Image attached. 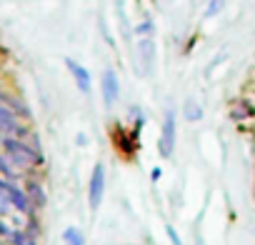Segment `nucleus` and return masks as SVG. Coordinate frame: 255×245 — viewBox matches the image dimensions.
Here are the masks:
<instances>
[{
    "label": "nucleus",
    "instance_id": "nucleus-7",
    "mask_svg": "<svg viewBox=\"0 0 255 245\" xmlns=\"http://www.w3.org/2000/svg\"><path fill=\"white\" fill-rule=\"evenodd\" d=\"M23 190H25V195L30 198V203H33V208H35V210L45 208V203H48V195H45V188H43V183H40L38 178L28 175V178H25V185H23Z\"/></svg>",
    "mask_w": 255,
    "mask_h": 245
},
{
    "label": "nucleus",
    "instance_id": "nucleus-11",
    "mask_svg": "<svg viewBox=\"0 0 255 245\" xmlns=\"http://www.w3.org/2000/svg\"><path fill=\"white\" fill-rule=\"evenodd\" d=\"M183 115H185V120L188 122H198V120H203V108H200V103L198 100H185V105H183Z\"/></svg>",
    "mask_w": 255,
    "mask_h": 245
},
{
    "label": "nucleus",
    "instance_id": "nucleus-17",
    "mask_svg": "<svg viewBox=\"0 0 255 245\" xmlns=\"http://www.w3.org/2000/svg\"><path fill=\"white\" fill-rule=\"evenodd\" d=\"M13 230H15V228H10V225L3 220V218H0V240H10Z\"/></svg>",
    "mask_w": 255,
    "mask_h": 245
},
{
    "label": "nucleus",
    "instance_id": "nucleus-12",
    "mask_svg": "<svg viewBox=\"0 0 255 245\" xmlns=\"http://www.w3.org/2000/svg\"><path fill=\"white\" fill-rule=\"evenodd\" d=\"M63 243L65 245H85V235L80 233V228L70 225V228L63 230Z\"/></svg>",
    "mask_w": 255,
    "mask_h": 245
},
{
    "label": "nucleus",
    "instance_id": "nucleus-23",
    "mask_svg": "<svg viewBox=\"0 0 255 245\" xmlns=\"http://www.w3.org/2000/svg\"><path fill=\"white\" fill-rule=\"evenodd\" d=\"M0 245H13L10 240H0Z\"/></svg>",
    "mask_w": 255,
    "mask_h": 245
},
{
    "label": "nucleus",
    "instance_id": "nucleus-10",
    "mask_svg": "<svg viewBox=\"0 0 255 245\" xmlns=\"http://www.w3.org/2000/svg\"><path fill=\"white\" fill-rule=\"evenodd\" d=\"M255 115V108L248 103V100H238L235 105H233V110H230V118L233 120H248V118H253Z\"/></svg>",
    "mask_w": 255,
    "mask_h": 245
},
{
    "label": "nucleus",
    "instance_id": "nucleus-14",
    "mask_svg": "<svg viewBox=\"0 0 255 245\" xmlns=\"http://www.w3.org/2000/svg\"><path fill=\"white\" fill-rule=\"evenodd\" d=\"M225 3L228 0H208V5H205V18H215L225 10Z\"/></svg>",
    "mask_w": 255,
    "mask_h": 245
},
{
    "label": "nucleus",
    "instance_id": "nucleus-21",
    "mask_svg": "<svg viewBox=\"0 0 255 245\" xmlns=\"http://www.w3.org/2000/svg\"><path fill=\"white\" fill-rule=\"evenodd\" d=\"M195 245H205V240H203L200 235H195Z\"/></svg>",
    "mask_w": 255,
    "mask_h": 245
},
{
    "label": "nucleus",
    "instance_id": "nucleus-6",
    "mask_svg": "<svg viewBox=\"0 0 255 245\" xmlns=\"http://www.w3.org/2000/svg\"><path fill=\"white\" fill-rule=\"evenodd\" d=\"M65 68L70 70V75H73V80H75L78 90H80L83 95H90V90H93V78H90L88 68H83V65H80V63H75L73 58H65Z\"/></svg>",
    "mask_w": 255,
    "mask_h": 245
},
{
    "label": "nucleus",
    "instance_id": "nucleus-16",
    "mask_svg": "<svg viewBox=\"0 0 255 245\" xmlns=\"http://www.w3.org/2000/svg\"><path fill=\"white\" fill-rule=\"evenodd\" d=\"M10 213H13V205H10L8 195L0 190V218H5V215H10Z\"/></svg>",
    "mask_w": 255,
    "mask_h": 245
},
{
    "label": "nucleus",
    "instance_id": "nucleus-13",
    "mask_svg": "<svg viewBox=\"0 0 255 245\" xmlns=\"http://www.w3.org/2000/svg\"><path fill=\"white\" fill-rule=\"evenodd\" d=\"M10 243H13V245H38V240H35L33 235H28L23 228H20V230H13Z\"/></svg>",
    "mask_w": 255,
    "mask_h": 245
},
{
    "label": "nucleus",
    "instance_id": "nucleus-18",
    "mask_svg": "<svg viewBox=\"0 0 255 245\" xmlns=\"http://www.w3.org/2000/svg\"><path fill=\"white\" fill-rule=\"evenodd\" d=\"M165 233H168V238H170V243H173V245H183V240L178 238V233H175V228H173V225H168V228H165Z\"/></svg>",
    "mask_w": 255,
    "mask_h": 245
},
{
    "label": "nucleus",
    "instance_id": "nucleus-22",
    "mask_svg": "<svg viewBox=\"0 0 255 245\" xmlns=\"http://www.w3.org/2000/svg\"><path fill=\"white\" fill-rule=\"evenodd\" d=\"M3 98H5V90H3V85H0V103H3Z\"/></svg>",
    "mask_w": 255,
    "mask_h": 245
},
{
    "label": "nucleus",
    "instance_id": "nucleus-20",
    "mask_svg": "<svg viewBox=\"0 0 255 245\" xmlns=\"http://www.w3.org/2000/svg\"><path fill=\"white\" fill-rule=\"evenodd\" d=\"M160 175H163V170H160V168H153V173H150V178H153V180H158Z\"/></svg>",
    "mask_w": 255,
    "mask_h": 245
},
{
    "label": "nucleus",
    "instance_id": "nucleus-19",
    "mask_svg": "<svg viewBox=\"0 0 255 245\" xmlns=\"http://www.w3.org/2000/svg\"><path fill=\"white\" fill-rule=\"evenodd\" d=\"M75 143H78V145H88V138H85V135H83V133H80V135H78V138H75Z\"/></svg>",
    "mask_w": 255,
    "mask_h": 245
},
{
    "label": "nucleus",
    "instance_id": "nucleus-5",
    "mask_svg": "<svg viewBox=\"0 0 255 245\" xmlns=\"http://www.w3.org/2000/svg\"><path fill=\"white\" fill-rule=\"evenodd\" d=\"M100 93H103V103L108 108H113L115 100L120 98V80H118V75H115L113 68H105L103 80H100Z\"/></svg>",
    "mask_w": 255,
    "mask_h": 245
},
{
    "label": "nucleus",
    "instance_id": "nucleus-1",
    "mask_svg": "<svg viewBox=\"0 0 255 245\" xmlns=\"http://www.w3.org/2000/svg\"><path fill=\"white\" fill-rule=\"evenodd\" d=\"M0 150L8 155V160L20 173H33L35 168H40L45 163V158L38 148H33L30 143H25L20 138H13V135H0Z\"/></svg>",
    "mask_w": 255,
    "mask_h": 245
},
{
    "label": "nucleus",
    "instance_id": "nucleus-2",
    "mask_svg": "<svg viewBox=\"0 0 255 245\" xmlns=\"http://www.w3.org/2000/svg\"><path fill=\"white\" fill-rule=\"evenodd\" d=\"M175 138H178V128H175V110H173V108H168V110H165V115H163L160 138H158V153H160V158H173Z\"/></svg>",
    "mask_w": 255,
    "mask_h": 245
},
{
    "label": "nucleus",
    "instance_id": "nucleus-4",
    "mask_svg": "<svg viewBox=\"0 0 255 245\" xmlns=\"http://www.w3.org/2000/svg\"><path fill=\"white\" fill-rule=\"evenodd\" d=\"M135 53H138V60H140L138 73H140V75H150L153 68H155V40H153V35H148V38H138Z\"/></svg>",
    "mask_w": 255,
    "mask_h": 245
},
{
    "label": "nucleus",
    "instance_id": "nucleus-15",
    "mask_svg": "<svg viewBox=\"0 0 255 245\" xmlns=\"http://www.w3.org/2000/svg\"><path fill=\"white\" fill-rule=\"evenodd\" d=\"M153 20H143V23H138L135 28H133V33L138 35V38H148V35H153Z\"/></svg>",
    "mask_w": 255,
    "mask_h": 245
},
{
    "label": "nucleus",
    "instance_id": "nucleus-8",
    "mask_svg": "<svg viewBox=\"0 0 255 245\" xmlns=\"http://www.w3.org/2000/svg\"><path fill=\"white\" fill-rule=\"evenodd\" d=\"M3 105H8V108L13 110V115H15L18 120L23 118V122L33 118V113H30V108H28V105H25V103H23V100H20L18 95H10V93H5V98H3Z\"/></svg>",
    "mask_w": 255,
    "mask_h": 245
},
{
    "label": "nucleus",
    "instance_id": "nucleus-9",
    "mask_svg": "<svg viewBox=\"0 0 255 245\" xmlns=\"http://www.w3.org/2000/svg\"><path fill=\"white\" fill-rule=\"evenodd\" d=\"M0 175H3L5 180H10V183H18V180L23 178V173L8 160V155H5L3 150H0Z\"/></svg>",
    "mask_w": 255,
    "mask_h": 245
},
{
    "label": "nucleus",
    "instance_id": "nucleus-3",
    "mask_svg": "<svg viewBox=\"0 0 255 245\" xmlns=\"http://www.w3.org/2000/svg\"><path fill=\"white\" fill-rule=\"evenodd\" d=\"M103 195H105V165L95 163V168L90 173V183H88V205H90L93 213L100 210Z\"/></svg>",
    "mask_w": 255,
    "mask_h": 245
}]
</instances>
